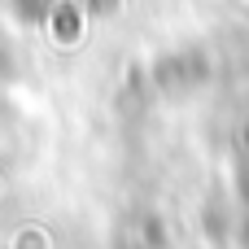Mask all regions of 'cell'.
Instances as JSON below:
<instances>
[{
    "mask_svg": "<svg viewBox=\"0 0 249 249\" xmlns=\"http://www.w3.org/2000/svg\"><path fill=\"white\" fill-rule=\"evenodd\" d=\"M13 4H18V9H22V18H44V13H48V4H53V0H13Z\"/></svg>",
    "mask_w": 249,
    "mask_h": 249,
    "instance_id": "1",
    "label": "cell"
},
{
    "mask_svg": "<svg viewBox=\"0 0 249 249\" xmlns=\"http://www.w3.org/2000/svg\"><path fill=\"white\" fill-rule=\"evenodd\" d=\"M241 245L249 249V214H245V223H241Z\"/></svg>",
    "mask_w": 249,
    "mask_h": 249,
    "instance_id": "2",
    "label": "cell"
},
{
    "mask_svg": "<svg viewBox=\"0 0 249 249\" xmlns=\"http://www.w3.org/2000/svg\"><path fill=\"white\" fill-rule=\"evenodd\" d=\"M245 153H249V127H245Z\"/></svg>",
    "mask_w": 249,
    "mask_h": 249,
    "instance_id": "3",
    "label": "cell"
},
{
    "mask_svg": "<svg viewBox=\"0 0 249 249\" xmlns=\"http://www.w3.org/2000/svg\"><path fill=\"white\" fill-rule=\"evenodd\" d=\"M96 4H101V0H96Z\"/></svg>",
    "mask_w": 249,
    "mask_h": 249,
    "instance_id": "4",
    "label": "cell"
}]
</instances>
